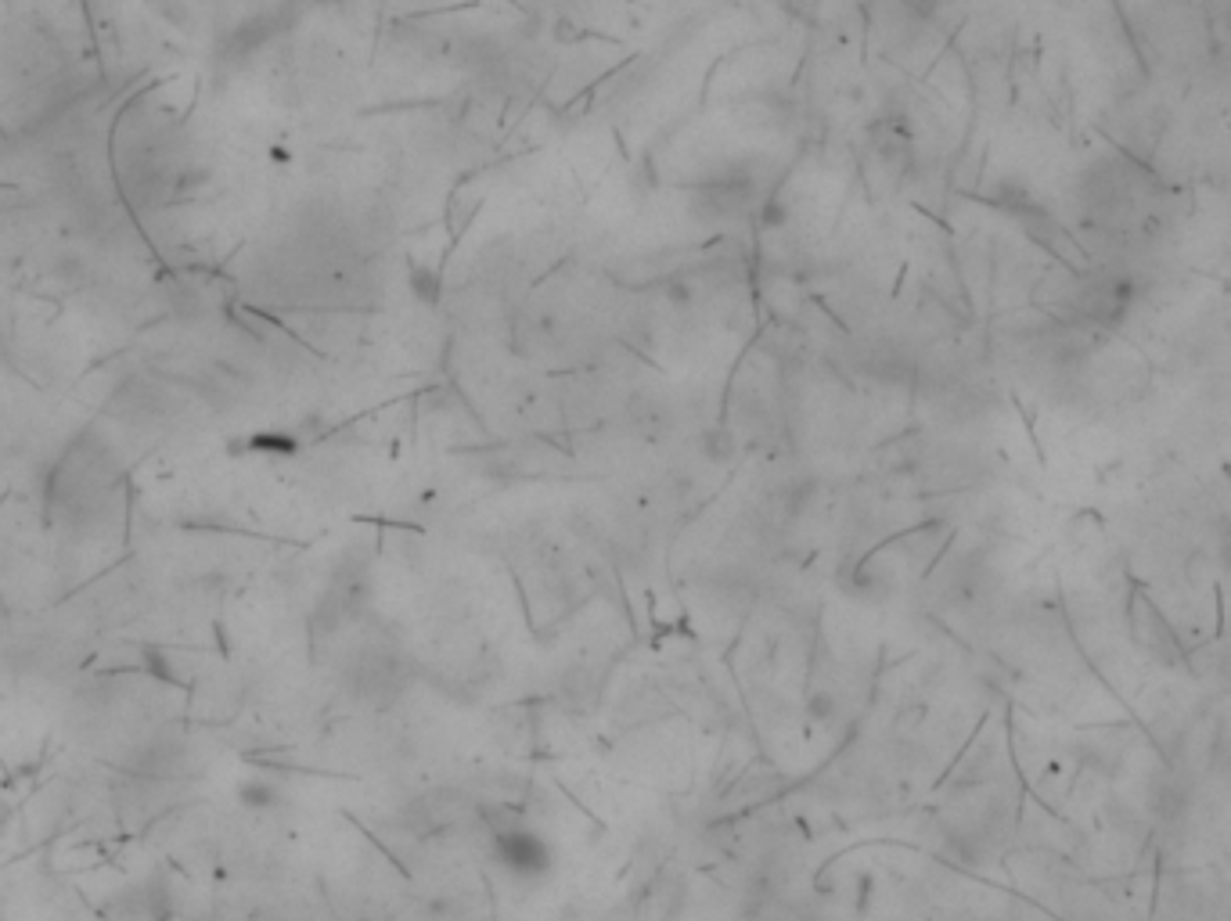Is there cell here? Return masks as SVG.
I'll use <instances>...</instances> for the list:
<instances>
[{"mask_svg": "<svg viewBox=\"0 0 1231 921\" xmlns=\"http://www.w3.org/2000/svg\"><path fill=\"white\" fill-rule=\"evenodd\" d=\"M494 846H497V860H501L512 875L533 878V875H544V871L551 868V850L530 832V828H522V824H504V828H497Z\"/></svg>", "mask_w": 1231, "mask_h": 921, "instance_id": "6da1fadb", "label": "cell"}, {"mask_svg": "<svg viewBox=\"0 0 1231 921\" xmlns=\"http://www.w3.org/2000/svg\"><path fill=\"white\" fill-rule=\"evenodd\" d=\"M411 285L425 303H436V274H432V270H414Z\"/></svg>", "mask_w": 1231, "mask_h": 921, "instance_id": "3957f363", "label": "cell"}, {"mask_svg": "<svg viewBox=\"0 0 1231 921\" xmlns=\"http://www.w3.org/2000/svg\"><path fill=\"white\" fill-rule=\"evenodd\" d=\"M760 220H764V227H782V224H789V209H782L778 202H767Z\"/></svg>", "mask_w": 1231, "mask_h": 921, "instance_id": "277c9868", "label": "cell"}, {"mask_svg": "<svg viewBox=\"0 0 1231 921\" xmlns=\"http://www.w3.org/2000/svg\"><path fill=\"white\" fill-rule=\"evenodd\" d=\"M1131 630H1134V641L1142 644L1149 655H1156L1160 662H1167V666L1181 655L1178 634L1170 630V623L1163 619V612L1156 609V601L1152 598H1134L1131 601Z\"/></svg>", "mask_w": 1231, "mask_h": 921, "instance_id": "7a4b0ae2", "label": "cell"}]
</instances>
